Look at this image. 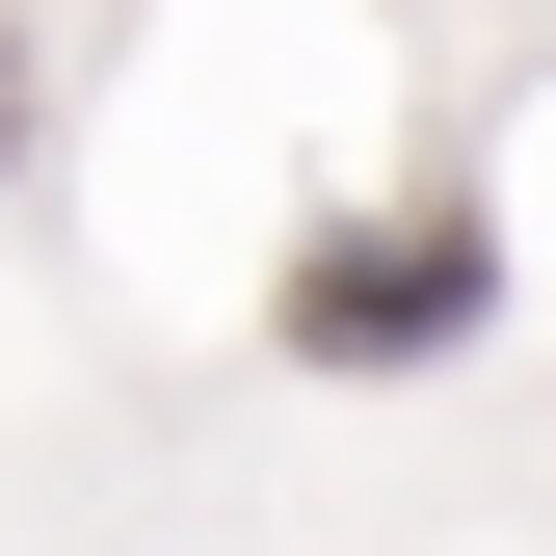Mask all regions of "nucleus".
Wrapping results in <instances>:
<instances>
[{
    "instance_id": "nucleus-1",
    "label": "nucleus",
    "mask_w": 556,
    "mask_h": 556,
    "mask_svg": "<svg viewBox=\"0 0 556 556\" xmlns=\"http://www.w3.org/2000/svg\"><path fill=\"white\" fill-rule=\"evenodd\" d=\"M477 292H504V239H477V213H397V239H318L292 265V344H318V371H425Z\"/></svg>"
},
{
    "instance_id": "nucleus-2",
    "label": "nucleus",
    "mask_w": 556,
    "mask_h": 556,
    "mask_svg": "<svg viewBox=\"0 0 556 556\" xmlns=\"http://www.w3.org/2000/svg\"><path fill=\"white\" fill-rule=\"evenodd\" d=\"M0 132H27V80H0Z\"/></svg>"
}]
</instances>
